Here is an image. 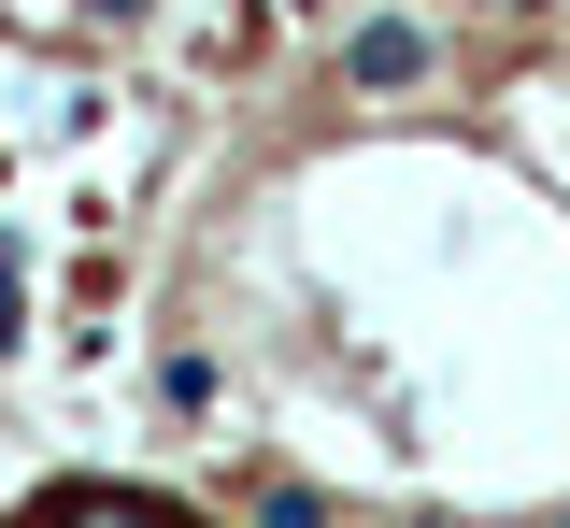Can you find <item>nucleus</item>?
<instances>
[{
  "instance_id": "39448f33",
  "label": "nucleus",
  "mask_w": 570,
  "mask_h": 528,
  "mask_svg": "<svg viewBox=\"0 0 570 528\" xmlns=\"http://www.w3.org/2000/svg\"><path fill=\"white\" fill-rule=\"evenodd\" d=\"M471 14H542V0H471Z\"/></svg>"
},
{
  "instance_id": "423d86ee",
  "label": "nucleus",
  "mask_w": 570,
  "mask_h": 528,
  "mask_svg": "<svg viewBox=\"0 0 570 528\" xmlns=\"http://www.w3.org/2000/svg\"><path fill=\"white\" fill-rule=\"evenodd\" d=\"M414 528H456V515H414Z\"/></svg>"
},
{
  "instance_id": "7ed1b4c3",
  "label": "nucleus",
  "mask_w": 570,
  "mask_h": 528,
  "mask_svg": "<svg viewBox=\"0 0 570 528\" xmlns=\"http://www.w3.org/2000/svg\"><path fill=\"white\" fill-rule=\"evenodd\" d=\"M257 528H343V515H328L314 486H257Z\"/></svg>"
},
{
  "instance_id": "20e7f679",
  "label": "nucleus",
  "mask_w": 570,
  "mask_h": 528,
  "mask_svg": "<svg viewBox=\"0 0 570 528\" xmlns=\"http://www.w3.org/2000/svg\"><path fill=\"white\" fill-rule=\"evenodd\" d=\"M71 14H86V29H142L157 0H71Z\"/></svg>"
},
{
  "instance_id": "f03ea898",
  "label": "nucleus",
  "mask_w": 570,
  "mask_h": 528,
  "mask_svg": "<svg viewBox=\"0 0 570 528\" xmlns=\"http://www.w3.org/2000/svg\"><path fill=\"white\" fill-rule=\"evenodd\" d=\"M157 400H171V414H214V358H200V343H186V358L157 372Z\"/></svg>"
},
{
  "instance_id": "f257e3e1",
  "label": "nucleus",
  "mask_w": 570,
  "mask_h": 528,
  "mask_svg": "<svg viewBox=\"0 0 570 528\" xmlns=\"http://www.w3.org/2000/svg\"><path fill=\"white\" fill-rule=\"evenodd\" d=\"M442 72V29H428V14H356L343 29V86L356 100H400V86H428Z\"/></svg>"
},
{
  "instance_id": "0eeeda50",
  "label": "nucleus",
  "mask_w": 570,
  "mask_h": 528,
  "mask_svg": "<svg viewBox=\"0 0 570 528\" xmlns=\"http://www.w3.org/2000/svg\"><path fill=\"white\" fill-rule=\"evenodd\" d=\"M299 14H328V0H299Z\"/></svg>"
},
{
  "instance_id": "6e6552de",
  "label": "nucleus",
  "mask_w": 570,
  "mask_h": 528,
  "mask_svg": "<svg viewBox=\"0 0 570 528\" xmlns=\"http://www.w3.org/2000/svg\"><path fill=\"white\" fill-rule=\"evenodd\" d=\"M557 528H570V515H557Z\"/></svg>"
}]
</instances>
